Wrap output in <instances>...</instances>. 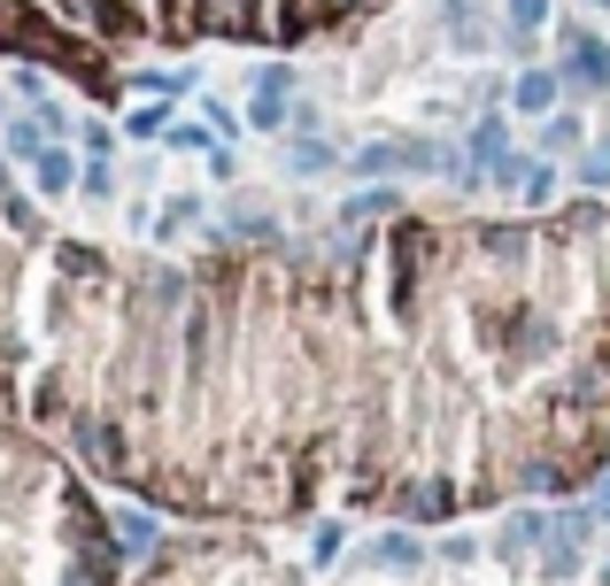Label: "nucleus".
Here are the masks:
<instances>
[{"label": "nucleus", "instance_id": "nucleus-1", "mask_svg": "<svg viewBox=\"0 0 610 586\" xmlns=\"http://www.w3.org/2000/svg\"><path fill=\"white\" fill-rule=\"evenodd\" d=\"M557 70H564V85H580V93H610V47L588 31V23H564Z\"/></svg>", "mask_w": 610, "mask_h": 586}, {"label": "nucleus", "instance_id": "nucleus-2", "mask_svg": "<svg viewBox=\"0 0 610 586\" xmlns=\"http://www.w3.org/2000/svg\"><path fill=\"white\" fill-rule=\"evenodd\" d=\"M449 509H457V486H449V478H410V486H402V517H410V525H441Z\"/></svg>", "mask_w": 610, "mask_h": 586}, {"label": "nucleus", "instance_id": "nucleus-3", "mask_svg": "<svg viewBox=\"0 0 610 586\" xmlns=\"http://www.w3.org/2000/svg\"><path fill=\"white\" fill-rule=\"evenodd\" d=\"M426 564V548L410 540V533H379L371 548H363V572H418Z\"/></svg>", "mask_w": 610, "mask_h": 586}, {"label": "nucleus", "instance_id": "nucleus-4", "mask_svg": "<svg viewBox=\"0 0 610 586\" xmlns=\"http://www.w3.org/2000/svg\"><path fill=\"white\" fill-rule=\"evenodd\" d=\"M557 93H564V70H526V78L510 85V101H518L526 117H549V109H557Z\"/></svg>", "mask_w": 610, "mask_h": 586}, {"label": "nucleus", "instance_id": "nucleus-5", "mask_svg": "<svg viewBox=\"0 0 610 586\" xmlns=\"http://www.w3.org/2000/svg\"><path fill=\"white\" fill-rule=\"evenodd\" d=\"M86 440V455H93V471H124V433L109 425V417H93V425H78Z\"/></svg>", "mask_w": 610, "mask_h": 586}, {"label": "nucleus", "instance_id": "nucleus-6", "mask_svg": "<svg viewBox=\"0 0 610 586\" xmlns=\"http://www.w3.org/2000/svg\"><path fill=\"white\" fill-rule=\"evenodd\" d=\"M541 540H549V517H533V509H526V517H510V525H502L494 556H510V564H518V556H533Z\"/></svg>", "mask_w": 610, "mask_h": 586}, {"label": "nucleus", "instance_id": "nucleus-7", "mask_svg": "<svg viewBox=\"0 0 610 586\" xmlns=\"http://www.w3.org/2000/svg\"><path fill=\"white\" fill-rule=\"evenodd\" d=\"M394 209H402V193H394V185H371V193L348 201V224H379V216H394Z\"/></svg>", "mask_w": 610, "mask_h": 586}, {"label": "nucleus", "instance_id": "nucleus-8", "mask_svg": "<svg viewBox=\"0 0 610 586\" xmlns=\"http://www.w3.org/2000/svg\"><path fill=\"white\" fill-rule=\"evenodd\" d=\"M117 548H124V556H148L154 548V517L148 509H124V517H117Z\"/></svg>", "mask_w": 610, "mask_h": 586}, {"label": "nucleus", "instance_id": "nucleus-9", "mask_svg": "<svg viewBox=\"0 0 610 586\" xmlns=\"http://www.w3.org/2000/svg\"><path fill=\"white\" fill-rule=\"evenodd\" d=\"M549 8H557V0H502V16H510V39H533V31L549 23Z\"/></svg>", "mask_w": 610, "mask_h": 586}, {"label": "nucleus", "instance_id": "nucleus-10", "mask_svg": "<svg viewBox=\"0 0 610 586\" xmlns=\"http://www.w3.org/2000/svg\"><path fill=\"white\" fill-rule=\"evenodd\" d=\"M541 146H549V154H572V146H580V117H572V109H564V117L549 109V124H541Z\"/></svg>", "mask_w": 610, "mask_h": 586}, {"label": "nucleus", "instance_id": "nucleus-11", "mask_svg": "<svg viewBox=\"0 0 610 586\" xmlns=\"http://www.w3.org/2000/svg\"><path fill=\"white\" fill-rule=\"evenodd\" d=\"M70 185H78L70 154H54V146H47V154H39V193H70Z\"/></svg>", "mask_w": 610, "mask_h": 586}, {"label": "nucleus", "instance_id": "nucleus-12", "mask_svg": "<svg viewBox=\"0 0 610 586\" xmlns=\"http://www.w3.org/2000/svg\"><path fill=\"white\" fill-rule=\"evenodd\" d=\"M248 124H256V132H279V124H287V93H256V101H248Z\"/></svg>", "mask_w": 610, "mask_h": 586}, {"label": "nucleus", "instance_id": "nucleus-13", "mask_svg": "<svg viewBox=\"0 0 610 586\" xmlns=\"http://www.w3.org/2000/svg\"><path fill=\"white\" fill-rule=\"evenodd\" d=\"M47 132H39V117H31V124H16V132H8V154H16V162H39V154H47Z\"/></svg>", "mask_w": 610, "mask_h": 586}, {"label": "nucleus", "instance_id": "nucleus-14", "mask_svg": "<svg viewBox=\"0 0 610 586\" xmlns=\"http://www.w3.org/2000/svg\"><path fill=\"white\" fill-rule=\"evenodd\" d=\"M518 193H526V201L541 209V201L557 193V170H549V162H526V185H518Z\"/></svg>", "mask_w": 610, "mask_h": 586}, {"label": "nucleus", "instance_id": "nucleus-15", "mask_svg": "<svg viewBox=\"0 0 610 586\" xmlns=\"http://www.w3.org/2000/svg\"><path fill=\"white\" fill-rule=\"evenodd\" d=\"M294 170H302V178H317V170H332V146H317L302 132V146H294Z\"/></svg>", "mask_w": 610, "mask_h": 586}, {"label": "nucleus", "instance_id": "nucleus-16", "mask_svg": "<svg viewBox=\"0 0 610 586\" xmlns=\"http://www.w3.org/2000/svg\"><path fill=\"white\" fill-rule=\"evenodd\" d=\"M340 556V525H317V540H309V564H332Z\"/></svg>", "mask_w": 610, "mask_h": 586}, {"label": "nucleus", "instance_id": "nucleus-17", "mask_svg": "<svg viewBox=\"0 0 610 586\" xmlns=\"http://www.w3.org/2000/svg\"><path fill=\"white\" fill-rule=\"evenodd\" d=\"M256 93H294V70H287V62H271V70L256 78Z\"/></svg>", "mask_w": 610, "mask_h": 586}, {"label": "nucleus", "instance_id": "nucleus-18", "mask_svg": "<svg viewBox=\"0 0 610 586\" xmlns=\"http://www.w3.org/2000/svg\"><path fill=\"white\" fill-rule=\"evenodd\" d=\"M441 556H449V564H471V556H479V540H471V533H449V540H441Z\"/></svg>", "mask_w": 610, "mask_h": 586}, {"label": "nucleus", "instance_id": "nucleus-19", "mask_svg": "<svg viewBox=\"0 0 610 586\" xmlns=\"http://www.w3.org/2000/svg\"><path fill=\"white\" fill-rule=\"evenodd\" d=\"M580 170H588V185H610V140L596 146V154H588V162H580Z\"/></svg>", "mask_w": 610, "mask_h": 586}, {"label": "nucleus", "instance_id": "nucleus-20", "mask_svg": "<svg viewBox=\"0 0 610 586\" xmlns=\"http://www.w3.org/2000/svg\"><path fill=\"white\" fill-rule=\"evenodd\" d=\"M86 193H93V201H109V193H117V178H109V162H93V170H86Z\"/></svg>", "mask_w": 610, "mask_h": 586}, {"label": "nucleus", "instance_id": "nucleus-21", "mask_svg": "<svg viewBox=\"0 0 610 586\" xmlns=\"http://www.w3.org/2000/svg\"><path fill=\"white\" fill-rule=\"evenodd\" d=\"M596 579H603V586H610V564H603V572H596Z\"/></svg>", "mask_w": 610, "mask_h": 586}]
</instances>
